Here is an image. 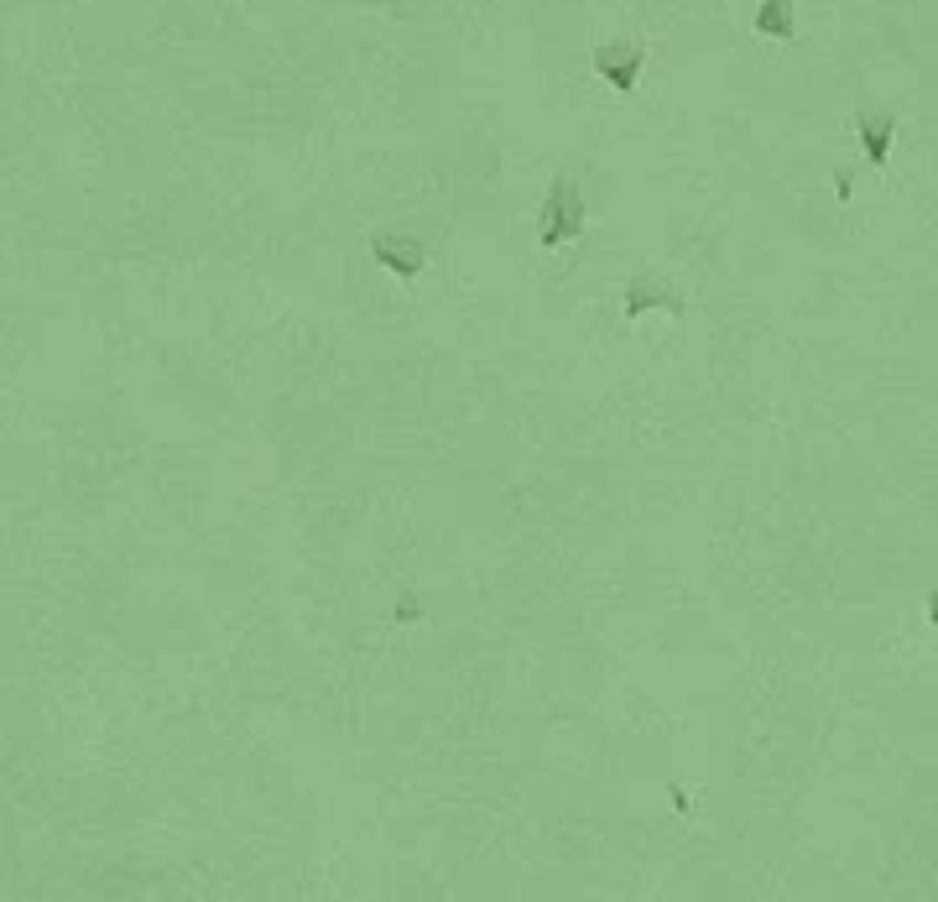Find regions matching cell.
<instances>
[{"label": "cell", "mask_w": 938, "mask_h": 902, "mask_svg": "<svg viewBox=\"0 0 938 902\" xmlns=\"http://www.w3.org/2000/svg\"><path fill=\"white\" fill-rule=\"evenodd\" d=\"M370 256L381 261V266H391L397 276H418L428 261V245L412 235H376L370 240Z\"/></svg>", "instance_id": "3"}, {"label": "cell", "mask_w": 938, "mask_h": 902, "mask_svg": "<svg viewBox=\"0 0 938 902\" xmlns=\"http://www.w3.org/2000/svg\"><path fill=\"white\" fill-rule=\"evenodd\" d=\"M928 621L938 627V589H934V600H928Z\"/></svg>", "instance_id": "7"}, {"label": "cell", "mask_w": 938, "mask_h": 902, "mask_svg": "<svg viewBox=\"0 0 938 902\" xmlns=\"http://www.w3.org/2000/svg\"><path fill=\"white\" fill-rule=\"evenodd\" d=\"M892 115L876 111V115H861V147H865V162L871 167H886V147H892Z\"/></svg>", "instance_id": "5"}, {"label": "cell", "mask_w": 938, "mask_h": 902, "mask_svg": "<svg viewBox=\"0 0 938 902\" xmlns=\"http://www.w3.org/2000/svg\"><path fill=\"white\" fill-rule=\"evenodd\" d=\"M756 32L761 38H792V0H761Z\"/></svg>", "instance_id": "6"}, {"label": "cell", "mask_w": 938, "mask_h": 902, "mask_svg": "<svg viewBox=\"0 0 938 902\" xmlns=\"http://www.w3.org/2000/svg\"><path fill=\"white\" fill-rule=\"evenodd\" d=\"M646 308H667V314H683V303L673 297V287L667 282H652V276H636L631 287H625V314L636 318L646 314Z\"/></svg>", "instance_id": "4"}, {"label": "cell", "mask_w": 938, "mask_h": 902, "mask_svg": "<svg viewBox=\"0 0 938 902\" xmlns=\"http://www.w3.org/2000/svg\"><path fill=\"white\" fill-rule=\"evenodd\" d=\"M594 69H600V78H605L615 94H631L636 90V74H642V48L631 38H615L594 53Z\"/></svg>", "instance_id": "2"}, {"label": "cell", "mask_w": 938, "mask_h": 902, "mask_svg": "<svg viewBox=\"0 0 938 902\" xmlns=\"http://www.w3.org/2000/svg\"><path fill=\"white\" fill-rule=\"evenodd\" d=\"M584 230V199L569 178H552L548 203H542V224H537V240L542 245H569L573 235Z\"/></svg>", "instance_id": "1"}]
</instances>
